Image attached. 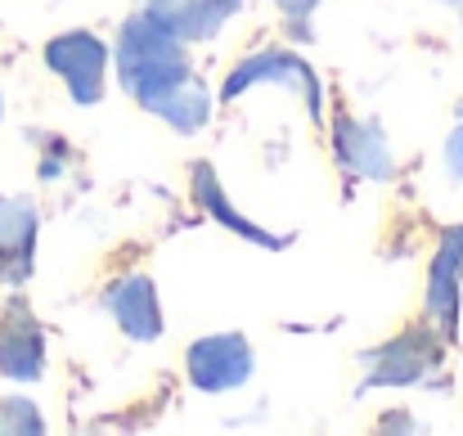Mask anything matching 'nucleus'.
Returning <instances> with one entry per match:
<instances>
[{
    "instance_id": "nucleus-13",
    "label": "nucleus",
    "mask_w": 463,
    "mask_h": 436,
    "mask_svg": "<svg viewBox=\"0 0 463 436\" xmlns=\"http://www.w3.org/2000/svg\"><path fill=\"white\" fill-rule=\"evenodd\" d=\"M154 118H162L166 127H175L180 136H194V131H203L207 127V118H212V95H207V86L203 81H184L175 95H166L162 104L154 109Z\"/></svg>"
},
{
    "instance_id": "nucleus-15",
    "label": "nucleus",
    "mask_w": 463,
    "mask_h": 436,
    "mask_svg": "<svg viewBox=\"0 0 463 436\" xmlns=\"http://www.w3.org/2000/svg\"><path fill=\"white\" fill-rule=\"evenodd\" d=\"M446 171H450V180L463 185V118H459V127L450 131V140H446Z\"/></svg>"
},
{
    "instance_id": "nucleus-8",
    "label": "nucleus",
    "mask_w": 463,
    "mask_h": 436,
    "mask_svg": "<svg viewBox=\"0 0 463 436\" xmlns=\"http://www.w3.org/2000/svg\"><path fill=\"white\" fill-rule=\"evenodd\" d=\"M459 297H463V225L446 230L437 261L428 270V319L437 324V333L450 342L459 333Z\"/></svg>"
},
{
    "instance_id": "nucleus-7",
    "label": "nucleus",
    "mask_w": 463,
    "mask_h": 436,
    "mask_svg": "<svg viewBox=\"0 0 463 436\" xmlns=\"http://www.w3.org/2000/svg\"><path fill=\"white\" fill-rule=\"evenodd\" d=\"M36 266V207L23 194H0V284L18 289Z\"/></svg>"
},
{
    "instance_id": "nucleus-9",
    "label": "nucleus",
    "mask_w": 463,
    "mask_h": 436,
    "mask_svg": "<svg viewBox=\"0 0 463 436\" xmlns=\"http://www.w3.org/2000/svg\"><path fill=\"white\" fill-rule=\"evenodd\" d=\"M104 310L118 319V328L136 342H157L162 337V310L149 275H127L104 292Z\"/></svg>"
},
{
    "instance_id": "nucleus-5",
    "label": "nucleus",
    "mask_w": 463,
    "mask_h": 436,
    "mask_svg": "<svg viewBox=\"0 0 463 436\" xmlns=\"http://www.w3.org/2000/svg\"><path fill=\"white\" fill-rule=\"evenodd\" d=\"M252 346L243 333H216V337H198L184 355L189 383L198 392H230L243 387L252 378Z\"/></svg>"
},
{
    "instance_id": "nucleus-1",
    "label": "nucleus",
    "mask_w": 463,
    "mask_h": 436,
    "mask_svg": "<svg viewBox=\"0 0 463 436\" xmlns=\"http://www.w3.org/2000/svg\"><path fill=\"white\" fill-rule=\"evenodd\" d=\"M184 45H189V41H180L154 9H145V14H136V18L122 23L113 59H118L122 90H127L145 113H154L166 95H175V90L194 77Z\"/></svg>"
},
{
    "instance_id": "nucleus-12",
    "label": "nucleus",
    "mask_w": 463,
    "mask_h": 436,
    "mask_svg": "<svg viewBox=\"0 0 463 436\" xmlns=\"http://www.w3.org/2000/svg\"><path fill=\"white\" fill-rule=\"evenodd\" d=\"M194 194H198V203H203L216 221H225L234 234H243V239H252V243H261V248H279V239H275V234H266L261 225H252L248 216H239V212L225 203V194H221V185H216V171H212V166H203V162L194 166Z\"/></svg>"
},
{
    "instance_id": "nucleus-18",
    "label": "nucleus",
    "mask_w": 463,
    "mask_h": 436,
    "mask_svg": "<svg viewBox=\"0 0 463 436\" xmlns=\"http://www.w3.org/2000/svg\"><path fill=\"white\" fill-rule=\"evenodd\" d=\"M446 5H459V0H446Z\"/></svg>"
},
{
    "instance_id": "nucleus-3",
    "label": "nucleus",
    "mask_w": 463,
    "mask_h": 436,
    "mask_svg": "<svg viewBox=\"0 0 463 436\" xmlns=\"http://www.w3.org/2000/svg\"><path fill=\"white\" fill-rule=\"evenodd\" d=\"M257 81H275V86H288L307 100V113L319 122L324 118V90H319V77L302 54H288V50H261V54H248L230 77H225V100H239L243 90H252Z\"/></svg>"
},
{
    "instance_id": "nucleus-19",
    "label": "nucleus",
    "mask_w": 463,
    "mask_h": 436,
    "mask_svg": "<svg viewBox=\"0 0 463 436\" xmlns=\"http://www.w3.org/2000/svg\"><path fill=\"white\" fill-rule=\"evenodd\" d=\"M459 118H463V109H459Z\"/></svg>"
},
{
    "instance_id": "nucleus-14",
    "label": "nucleus",
    "mask_w": 463,
    "mask_h": 436,
    "mask_svg": "<svg viewBox=\"0 0 463 436\" xmlns=\"http://www.w3.org/2000/svg\"><path fill=\"white\" fill-rule=\"evenodd\" d=\"M41 410L32 401H0V432H41Z\"/></svg>"
},
{
    "instance_id": "nucleus-11",
    "label": "nucleus",
    "mask_w": 463,
    "mask_h": 436,
    "mask_svg": "<svg viewBox=\"0 0 463 436\" xmlns=\"http://www.w3.org/2000/svg\"><path fill=\"white\" fill-rule=\"evenodd\" d=\"M149 9L180 41H212L225 27V18H234L243 9V0H166V5H149Z\"/></svg>"
},
{
    "instance_id": "nucleus-17",
    "label": "nucleus",
    "mask_w": 463,
    "mask_h": 436,
    "mask_svg": "<svg viewBox=\"0 0 463 436\" xmlns=\"http://www.w3.org/2000/svg\"><path fill=\"white\" fill-rule=\"evenodd\" d=\"M149 5H166V0H149Z\"/></svg>"
},
{
    "instance_id": "nucleus-2",
    "label": "nucleus",
    "mask_w": 463,
    "mask_h": 436,
    "mask_svg": "<svg viewBox=\"0 0 463 436\" xmlns=\"http://www.w3.org/2000/svg\"><path fill=\"white\" fill-rule=\"evenodd\" d=\"M360 365H364V387L360 392H369V387H410V383H423L428 374L441 369V342L419 324V328H405L401 337L364 351Z\"/></svg>"
},
{
    "instance_id": "nucleus-6",
    "label": "nucleus",
    "mask_w": 463,
    "mask_h": 436,
    "mask_svg": "<svg viewBox=\"0 0 463 436\" xmlns=\"http://www.w3.org/2000/svg\"><path fill=\"white\" fill-rule=\"evenodd\" d=\"M45 374V333L23 297L0 306V378L9 383H41Z\"/></svg>"
},
{
    "instance_id": "nucleus-20",
    "label": "nucleus",
    "mask_w": 463,
    "mask_h": 436,
    "mask_svg": "<svg viewBox=\"0 0 463 436\" xmlns=\"http://www.w3.org/2000/svg\"><path fill=\"white\" fill-rule=\"evenodd\" d=\"M0 113H5V109H0Z\"/></svg>"
},
{
    "instance_id": "nucleus-16",
    "label": "nucleus",
    "mask_w": 463,
    "mask_h": 436,
    "mask_svg": "<svg viewBox=\"0 0 463 436\" xmlns=\"http://www.w3.org/2000/svg\"><path fill=\"white\" fill-rule=\"evenodd\" d=\"M279 9H284V18H288V27L293 32H307V18L315 14V5L319 0H275Z\"/></svg>"
},
{
    "instance_id": "nucleus-4",
    "label": "nucleus",
    "mask_w": 463,
    "mask_h": 436,
    "mask_svg": "<svg viewBox=\"0 0 463 436\" xmlns=\"http://www.w3.org/2000/svg\"><path fill=\"white\" fill-rule=\"evenodd\" d=\"M50 72L63 77L68 95L77 104H99L104 95V68H109V45L95 32H63L45 45Z\"/></svg>"
},
{
    "instance_id": "nucleus-10",
    "label": "nucleus",
    "mask_w": 463,
    "mask_h": 436,
    "mask_svg": "<svg viewBox=\"0 0 463 436\" xmlns=\"http://www.w3.org/2000/svg\"><path fill=\"white\" fill-rule=\"evenodd\" d=\"M333 148H337V162L355 175H369V180H387L396 171L392 162V145L387 136L373 127V122H351L342 118L337 131H333Z\"/></svg>"
}]
</instances>
